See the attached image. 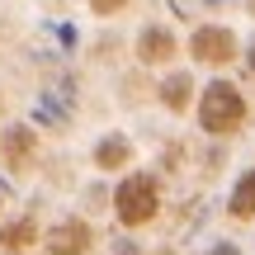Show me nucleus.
I'll list each match as a JSON object with an SVG mask.
<instances>
[{"instance_id":"1","label":"nucleus","mask_w":255,"mask_h":255,"mask_svg":"<svg viewBox=\"0 0 255 255\" xmlns=\"http://www.w3.org/2000/svg\"><path fill=\"white\" fill-rule=\"evenodd\" d=\"M241 119H246V100H241V90L232 81H213L208 90H203V100H199L203 132L227 137V132H237V128H241Z\"/></svg>"},{"instance_id":"2","label":"nucleus","mask_w":255,"mask_h":255,"mask_svg":"<svg viewBox=\"0 0 255 255\" xmlns=\"http://www.w3.org/2000/svg\"><path fill=\"white\" fill-rule=\"evenodd\" d=\"M156 208H161V194H156L151 175H128V180L119 184V194H114V213H119L123 227H142V222H151Z\"/></svg>"},{"instance_id":"3","label":"nucleus","mask_w":255,"mask_h":255,"mask_svg":"<svg viewBox=\"0 0 255 255\" xmlns=\"http://www.w3.org/2000/svg\"><path fill=\"white\" fill-rule=\"evenodd\" d=\"M189 52L199 57V62H208V66H227L232 57H237V33L222 28V24H203V28H194Z\"/></svg>"},{"instance_id":"4","label":"nucleus","mask_w":255,"mask_h":255,"mask_svg":"<svg viewBox=\"0 0 255 255\" xmlns=\"http://www.w3.org/2000/svg\"><path fill=\"white\" fill-rule=\"evenodd\" d=\"M47 251H52V255H85V251H90V227H85V222L81 218H66V222H57V227H47Z\"/></svg>"},{"instance_id":"5","label":"nucleus","mask_w":255,"mask_h":255,"mask_svg":"<svg viewBox=\"0 0 255 255\" xmlns=\"http://www.w3.org/2000/svg\"><path fill=\"white\" fill-rule=\"evenodd\" d=\"M137 57H142L146 66H161V62H170L175 57V33L170 28H142V38H137Z\"/></svg>"},{"instance_id":"6","label":"nucleus","mask_w":255,"mask_h":255,"mask_svg":"<svg viewBox=\"0 0 255 255\" xmlns=\"http://www.w3.org/2000/svg\"><path fill=\"white\" fill-rule=\"evenodd\" d=\"M128 161H132L128 137H104V142L95 146V165H100V170H123Z\"/></svg>"},{"instance_id":"7","label":"nucleus","mask_w":255,"mask_h":255,"mask_svg":"<svg viewBox=\"0 0 255 255\" xmlns=\"http://www.w3.org/2000/svg\"><path fill=\"white\" fill-rule=\"evenodd\" d=\"M227 213H232V218H255V170L237 180V189H232V203H227Z\"/></svg>"},{"instance_id":"8","label":"nucleus","mask_w":255,"mask_h":255,"mask_svg":"<svg viewBox=\"0 0 255 255\" xmlns=\"http://www.w3.org/2000/svg\"><path fill=\"white\" fill-rule=\"evenodd\" d=\"M0 241H5V251H24V246H33V241H38V227L28 218H19V222H9V227L0 232Z\"/></svg>"},{"instance_id":"9","label":"nucleus","mask_w":255,"mask_h":255,"mask_svg":"<svg viewBox=\"0 0 255 255\" xmlns=\"http://www.w3.org/2000/svg\"><path fill=\"white\" fill-rule=\"evenodd\" d=\"M189 90H194L189 76H170V81H165V109H175V114L189 109Z\"/></svg>"},{"instance_id":"10","label":"nucleus","mask_w":255,"mask_h":255,"mask_svg":"<svg viewBox=\"0 0 255 255\" xmlns=\"http://www.w3.org/2000/svg\"><path fill=\"white\" fill-rule=\"evenodd\" d=\"M24 151H28V132H14V142H5V156H9V161H19Z\"/></svg>"},{"instance_id":"11","label":"nucleus","mask_w":255,"mask_h":255,"mask_svg":"<svg viewBox=\"0 0 255 255\" xmlns=\"http://www.w3.org/2000/svg\"><path fill=\"white\" fill-rule=\"evenodd\" d=\"M123 5H128V0H90V9H95V14H104V19H109V14H119Z\"/></svg>"},{"instance_id":"12","label":"nucleus","mask_w":255,"mask_h":255,"mask_svg":"<svg viewBox=\"0 0 255 255\" xmlns=\"http://www.w3.org/2000/svg\"><path fill=\"white\" fill-rule=\"evenodd\" d=\"M208 255H241V251H237V246H213Z\"/></svg>"},{"instance_id":"13","label":"nucleus","mask_w":255,"mask_h":255,"mask_svg":"<svg viewBox=\"0 0 255 255\" xmlns=\"http://www.w3.org/2000/svg\"><path fill=\"white\" fill-rule=\"evenodd\" d=\"M246 66H251V76H255V47H251V57H246Z\"/></svg>"},{"instance_id":"14","label":"nucleus","mask_w":255,"mask_h":255,"mask_svg":"<svg viewBox=\"0 0 255 255\" xmlns=\"http://www.w3.org/2000/svg\"><path fill=\"white\" fill-rule=\"evenodd\" d=\"M251 14H255V0H251Z\"/></svg>"}]
</instances>
